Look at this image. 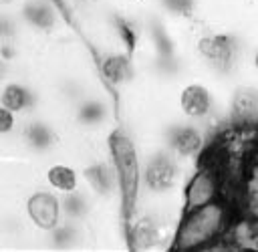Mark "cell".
<instances>
[{"label":"cell","mask_w":258,"mask_h":252,"mask_svg":"<svg viewBox=\"0 0 258 252\" xmlns=\"http://www.w3.org/2000/svg\"><path fill=\"white\" fill-rule=\"evenodd\" d=\"M135 143L139 153V190L135 204H159L183 210V187L194 165L181 161L155 139Z\"/></svg>","instance_id":"1"},{"label":"cell","mask_w":258,"mask_h":252,"mask_svg":"<svg viewBox=\"0 0 258 252\" xmlns=\"http://www.w3.org/2000/svg\"><path fill=\"white\" fill-rule=\"evenodd\" d=\"M234 222V206L226 198H218L210 204L183 210L173 248L175 250H200L212 248L222 242Z\"/></svg>","instance_id":"2"},{"label":"cell","mask_w":258,"mask_h":252,"mask_svg":"<svg viewBox=\"0 0 258 252\" xmlns=\"http://www.w3.org/2000/svg\"><path fill=\"white\" fill-rule=\"evenodd\" d=\"M183 210L159 204H135L127 212L129 248L165 250L173 246L175 230Z\"/></svg>","instance_id":"3"},{"label":"cell","mask_w":258,"mask_h":252,"mask_svg":"<svg viewBox=\"0 0 258 252\" xmlns=\"http://www.w3.org/2000/svg\"><path fill=\"white\" fill-rule=\"evenodd\" d=\"M117 115L119 109L115 97L111 89L101 83L67 111V123L71 131L97 143H105L117 129Z\"/></svg>","instance_id":"4"},{"label":"cell","mask_w":258,"mask_h":252,"mask_svg":"<svg viewBox=\"0 0 258 252\" xmlns=\"http://www.w3.org/2000/svg\"><path fill=\"white\" fill-rule=\"evenodd\" d=\"M79 165H81L83 185L95 196L99 208H125L123 183L109 141L97 143L79 161Z\"/></svg>","instance_id":"5"},{"label":"cell","mask_w":258,"mask_h":252,"mask_svg":"<svg viewBox=\"0 0 258 252\" xmlns=\"http://www.w3.org/2000/svg\"><path fill=\"white\" fill-rule=\"evenodd\" d=\"M69 123L67 113L56 109H44L40 113L22 119L20 129V157L30 161H40L56 153L67 137Z\"/></svg>","instance_id":"6"},{"label":"cell","mask_w":258,"mask_h":252,"mask_svg":"<svg viewBox=\"0 0 258 252\" xmlns=\"http://www.w3.org/2000/svg\"><path fill=\"white\" fill-rule=\"evenodd\" d=\"M147 139L159 141L171 153H175L181 161L196 167L198 161L202 159L204 151L208 149L212 135L208 133V129L202 123H196L177 113H171L163 121L157 123L151 137H147Z\"/></svg>","instance_id":"7"},{"label":"cell","mask_w":258,"mask_h":252,"mask_svg":"<svg viewBox=\"0 0 258 252\" xmlns=\"http://www.w3.org/2000/svg\"><path fill=\"white\" fill-rule=\"evenodd\" d=\"M24 36L38 48L54 38L73 34L64 12L56 0H18L14 4Z\"/></svg>","instance_id":"8"},{"label":"cell","mask_w":258,"mask_h":252,"mask_svg":"<svg viewBox=\"0 0 258 252\" xmlns=\"http://www.w3.org/2000/svg\"><path fill=\"white\" fill-rule=\"evenodd\" d=\"M0 103L22 119L50 107L46 83L34 69L0 81Z\"/></svg>","instance_id":"9"},{"label":"cell","mask_w":258,"mask_h":252,"mask_svg":"<svg viewBox=\"0 0 258 252\" xmlns=\"http://www.w3.org/2000/svg\"><path fill=\"white\" fill-rule=\"evenodd\" d=\"M36 230L18 200L0 202V250H36Z\"/></svg>","instance_id":"10"},{"label":"cell","mask_w":258,"mask_h":252,"mask_svg":"<svg viewBox=\"0 0 258 252\" xmlns=\"http://www.w3.org/2000/svg\"><path fill=\"white\" fill-rule=\"evenodd\" d=\"M226 177L218 165L208 159H202L189 173L183 187V210L210 204L218 198H224Z\"/></svg>","instance_id":"11"},{"label":"cell","mask_w":258,"mask_h":252,"mask_svg":"<svg viewBox=\"0 0 258 252\" xmlns=\"http://www.w3.org/2000/svg\"><path fill=\"white\" fill-rule=\"evenodd\" d=\"M36 171H38V181L48 190L56 192L58 196L75 192L83 185L81 165L62 149L36 161Z\"/></svg>","instance_id":"12"},{"label":"cell","mask_w":258,"mask_h":252,"mask_svg":"<svg viewBox=\"0 0 258 252\" xmlns=\"http://www.w3.org/2000/svg\"><path fill=\"white\" fill-rule=\"evenodd\" d=\"M20 204H22V210H24L30 226L36 230V234L50 230L62 218L60 196L56 192L48 190L46 185H42L40 181L22 194Z\"/></svg>","instance_id":"13"},{"label":"cell","mask_w":258,"mask_h":252,"mask_svg":"<svg viewBox=\"0 0 258 252\" xmlns=\"http://www.w3.org/2000/svg\"><path fill=\"white\" fill-rule=\"evenodd\" d=\"M95 248L89 222L60 218L56 226L38 234L36 250H91Z\"/></svg>","instance_id":"14"},{"label":"cell","mask_w":258,"mask_h":252,"mask_svg":"<svg viewBox=\"0 0 258 252\" xmlns=\"http://www.w3.org/2000/svg\"><path fill=\"white\" fill-rule=\"evenodd\" d=\"M228 117L232 127L258 125V83L252 79H238L226 91Z\"/></svg>","instance_id":"15"},{"label":"cell","mask_w":258,"mask_h":252,"mask_svg":"<svg viewBox=\"0 0 258 252\" xmlns=\"http://www.w3.org/2000/svg\"><path fill=\"white\" fill-rule=\"evenodd\" d=\"M97 208H99V204H97L95 196L85 185H81L75 192H69V194L60 196L62 218L79 220V222H91V218L95 216Z\"/></svg>","instance_id":"16"},{"label":"cell","mask_w":258,"mask_h":252,"mask_svg":"<svg viewBox=\"0 0 258 252\" xmlns=\"http://www.w3.org/2000/svg\"><path fill=\"white\" fill-rule=\"evenodd\" d=\"M22 117L0 103V157H20Z\"/></svg>","instance_id":"17"},{"label":"cell","mask_w":258,"mask_h":252,"mask_svg":"<svg viewBox=\"0 0 258 252\" xmlns=\"http://www.w3.org/2000/svg\"><path fill=\"white\" fill-rule=\"evenodd\" d=\"M236 206L246 214H258V169L248 171L236 190Z\"/></svg>","instance_id":"18"},{"label":"cell","mask_w":258,"mask_h":252,"mask_svg":"<svg viewBox=\"0 0 258 252\" xmlns=\"http://www.w3.org/2000/svg\"><path fill=\"white\" fill-rule=\"evenodd\" d=\"M232 234H234V246H250L258 250V214H248V220L242 226H238L236 232Z\"/></svg>","instance_id":"19"},{"label":"cell","mask_w":258,"mask_h":252,"mask_svg":"<svg viewBox=\"0 0 258 252\" xmlns=\"http://www.w3.org/2000/svg\"><path fill=\"white\" fill-rule=\"evenodd\" d=\"M242 79H252V81L258 83V36H254V34H252V40H250V46H248Z\"/></svg>","instance_id":"20"}]
</instances>
